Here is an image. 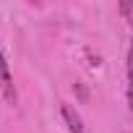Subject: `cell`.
<instances>
[{"label":"cell","instance_id":"1","mask_svg":"<svg viewBox=\"0 0 133 133\" xmlns=\"http://www.w3.org/2000/svg\"><path fill=\"white\" fill-rule=\"evenodd\" d=\"M0 91H3V97L11 104H16V86H13V76H11V68L5 63L3 50H0Z\"/></svg>","mask_w":133,"mask_h":133},{"label":"cell","instance_id":"2","mask_svg":"<svg viewBox=\"0 0 133 133\" xmlns=\"http://www.w3.org/2000/svg\"><path fill=\"white\" fill-rule=\"evenodd\" d=\"M60 115H63V120H65V125H68L71 133H86V125H84L81 115H78L68 102H60Z\"/></svg>","mask_w":133,"mask_h":133},{"label":"cell","instance_id":"3","mask_svg":"<svg viewBox=\"0 0 133 133\" xmlns=\"http://www.w3.org/2000/svg\"><path fill=\"white\" fill-rule=\"evenodd\" d=\"M125 99H128V110L133 112V37H130V47H128V63H125Z\"/></svg>","mask_w":133,"mask_h":133},{"label":"cell","instance_id":"4","mask_svg":"<svg viewBox=\"0 0 133 133\" xmlns=\"http://www.w3.org/2000/svg\"><path fill=\"white\" fill-rule=\"evenodd\" d=\"M117 11H120V16L130 24V29H133V0H123V3H117Z\"/></svg>","mask_w":133,"mask_h":133},{"label":"cell","instance_id":"5","mask_svg":"<svg viewBox=\"0 0 133 133\" xmlns=\"http://www.w3.org/2000/svg\"><path fill=\"white\" fill-rule=\"evenodd\" d=\"M128 133H130V130H128Z\"/></svg>","mask_w":133,"mask_h":133}]
</instances>
